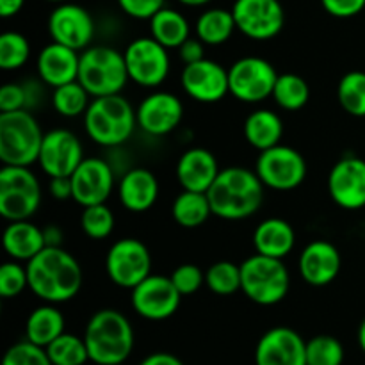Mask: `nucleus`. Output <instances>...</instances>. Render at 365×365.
<instances>
[{
    "instance_id": "49",
    "label": "nucleus",
    "mask_w": 365,
    "mask_h": 365,
    "mask_svg": "<svg viewBox=\"0 0 365 365\" xmlns=\"http://www.w3.org/2000/svg\"><path fill=\"white\" fill-rule=\"evenodd\" d=\"M139 365H184V362L171 353H153V355L146 356Z\"/></svg>"
},
{
    "instance_id": "45",
    "label": "nucleus",
    "mask_w": 365,
    "mask_h": 365,
    "mask_svg": "<svg viewBox=\"0 0 365 365\" xmlns=\"http://www.w3.org/2000/svg\"><path fill=\"white\" fill-rule=\"evenodd\" d=\"M121 11L135 20H150L164 7V0H118Z\"/></svg>"
},
{
    "instance_id": "12",
    "label": "nucleus",
    "mask_w": 365,
    "mask_h": 365,
    "mask_svg": "<svg viewBox=\"0 0 365 365\" xmlns=\"http://www.w3.org/2000/svg\"><path fill=\"white\" fill-rule=\"evenodd\" d=\"M150 269H152V255L139 239H120L107 252V277L118 287L132 291L135 285L152 274Z\"/></svg>"
},
{
    "instance_id": "14",
    "label": "nucleus",
    "mask_w": 365,
    "mask_h": 365,
    "mask_svg": "<svg viewBox=\"0 0 365 365\" xmlns=\"http://www.w3.org/2000/svg\"><path fill=\"white\" fill-rule=\"evenodd\" d=\"M182 294L170 277L150 274L132 289V309L148 321L170 319L180 307Z\"/></svg>"
},
{
    "instance_id": "6",
    "label": "nucleus",
    "mask_w": 365,
    "mask_h": 365,
    "mask_svg": "<svg viewBox=\"0 0 365 365\" xmlns=\"http://www.w3.org/2000/svg\"><path fill=\"white\" fill-rule=\"evenodd\" d=\"M78 82L93 98L120 95L128 78L125 56L113 46H88L81 53Z\"/></svg>"
},
{
    "instance_id": "48",
    "label": "nucleus",
    "mask_w": 365,
    "mask_h": 365,
    "mask_svg": "<svg viewBox=\"0 0 365 365\" xmlns=\"http://www.w3.org/2000/svg\"><path fill=\"white\" fill-rule=\"evenodd\" d=\"M48 192L53 200H59V202H66V200L73 198V184H71V177L50 178Z\"/></svg>"
},
{
    "instance_id": "1",
    "label": "nucleus",
    "mask_w": 365,
    "mask_h": 365,
    "mask_svg": "<svg viewBox=\"0 0 365 365\" xmlns=\"http://www.w3.org/2000/svg\"><path fill=\"white\" fill-rule=\"evenodd\" d=\"M29 289L45 303L59 305L73 299L82 287V269L71 253L61 246L45 250L27 262Z\"/></svg>"
},
{
    "instance_id": "50",
    "label": "nucleus",
    "mask_w": 365,
    "mask_h": 365,
    "mask_svg": "<svg viewBox=\"0 0 365 365\" xmlns=\"http://www.w3.org/2000/svg\"><path fill=\"white\" fill-rule=\"evenodd\" d=\"M43 235H45V245L50 246V248L63 245V230L57 225H46L43 228Z\"/></svg>"
},
{
    "instance_id": "42",
    "label": "nucleus",
    "mask_w": 365,
    "mask_h": 365,
    "mask_svg": "<svg viewBox=\"0 0 365 365\" xmlns=\"http://www.w3.org/2000/svg\"><path fill=\"white\" fill-rule=\"evenodd\" d=\"M29 287L27 267L21 266L18 260L4 262L0 267V296L11 299L20 296Z\"/></svg>"
},
{
    "instance_id": "21",
    "label": "nucleus",
    "mask_w": 365,
    "mask_h": 365,
    "mask_svg": "<svg viewBox=\"0 0 365 365\" xmlns=\"http://www.w3.org/2000/svg\"><path fill=\"white\" fill-rule=\"evenodd\" d=\"M138 127L146 134L168 135L180 125L184 118V106L173 93L155 91L146 96L135 109Z\"/></svg>"
},
{
    "instance_id": "54",
    "label": "nucleus",
    "mask_w": 365,
    "mask_h": 365,
    "mask_svg": "<svg viewBox=\"0 0 365 365\" xmlns=\"http://www.w3.org/2000/svg\"><path fill=\"white\" fill-rule=\"evenodd\" d=\"M46 2H56V4H63V2H68V0H46Z\"/></svg>"
},
{
    "instance_id": "47",
    "label": "nucleus",
    "mask_w": 365,
    "mask_h": 365,
    "mask_svg": "<svg viewBox=\"0 0 365 365\" xmlns=\"http://www.w3.org/2000/svg\"><path fill=\"white\" fill-rule=\"evenodd\" d=\"M178 56L185 64L198 63L205 59V43L200 41L198 38H189L184 45L178 48Z\"/></svg>"
},
{
    "instance_id": "28",
    "label": "nucleus",
    "mask_w": 365,
    "mask_h": 365,
    "mask_svg": "<svg viewBox=\"0 0 365 365\" xmlns=\"http://www.w3.org/2000/svg\"><path fill=\"white\" fill-rule=\"evenodd\" d=\"M284 135V123L273 110H253L245 121V138L259 152L280 145Z\"/></svg>"
},
{
    "instance_id": "46",
    "label": "nucleus",
    "mask_w": 365,
    "mask_h": 365,
    "mask_svg": "<svg viewBox=\"0 0 365 365\" xmlns=\"http://www.w3.org/2000/svg\"><path fill=\"white\" fill-rule=\"evenodd\" d=\"M321 6L335 18H353L365 9V0H321Z\"/></svg>"
},
{
    "instance_id": "34",
    "label": "nucleus",
    "mask_w": 365,
    "mask_h": 365,
    "mask_svg": "<svg viewBox=\"0 0 365 365\" xmlns=\"http://www.w3.org/2000/svg\"><path fill=\"white\" fill-rule=\"evenodd\" d=\"M89 93L78 81L68 82V84L59 86L52 93V106L57 114L64 118H77L86 114L89 103Z\"/></svg>"
},
{
    "instance_id": "7",
    "label": "nucleus",
    "mask_w": 365,
    "mask_h": 365,
    "mask_svg": "<svg viewBox=\"0 0 365 365\" xmlns=\"http://www.w3.org/2000/svg\"><path fill=\"white\" fill-rule=\"evenodd\" d=\"M289 287L291 277L284 260L255 253L241 264V291L257 305H277L285 299Z\"/></svg>"
},
{
    "instance_id": "8",
    "label": "nucleus",
    "mask_w": 365,
    "mask_h": 365,
    "mask_svg": "<svg viewBox=\"0 0 365 365\" xmlns=\"http://www.w3.org/2000/svg\"><path fill=\"white\" fill-rule=\"evenodd\" d=\"M41 205V185L25 166L0 170V214L7 221L31 220Z\"/></svg>"
},
{
    "instance_id": "2",
    "label": "nucleus",
    "mask_w": 365,
    "mask_h": 365,
    "mask_svg": "<svg viewBox=\"0 0 365 365\" xmlns=\"http://www.w3.org/2000/svg\"><path fill=\"white\" fill-rule=\"evenodd\" d=\"M207 196L214 216L227 221H241L260 209L264 184L255 171L230 166L220 171Z\"/></svg>"
},
{
    "instance_id": "20",
    "label": "nucleus",
    "mask_w": 365,
    "mask_h": 365,
    "mask_svg": "<svg viewBox=\"0 0 365 365\" xmlns=\"http://www.w3.org/2000/svg\"><path fill=\"white\" fill-rule=\"evenodd\" d=\"M255 365H307V342L292 328H271L257 342Z\"/></svg>"
},
{
    "instance_id": "15",
    "label": "nucleus",
    "mask_w": 365,
    "mask_h": 365,
    "mask_svg": "<svg viewBox=\"0 0 365 365\" xmlns=\"http://www.w3.org/2000/svg\"><path fill=\"white\" fill-rule=\"evenodd\" d=\"M82 160H84V150L81 139L73 132L66 128L46 132L38 163L50 178L71 177Z\"/></svg>"
},
{
    "instance_id": "19",
    "label": "nucleus",
    "mask_w": 365,
    "mask_h": 365,
    "mask_svg": "<svg viewBox=\"0 0 365 365\" xmlns=\"http://www.w3.org/2000/svg\"><path fill=\"white\" fill-rule=\"evenodd\" d=\"M73 200L82 207L106 203L114 189V171L107 160L88 157L71 175Z\"/></svg>"
},
{
    "instance_id": "32",
    "label": "nucleus",
    "mask_w": 365,
    "mask_h": 365,
    "mask_svg": "<svg viewBox=\"0 0 365 365\" xmlns=\"http://www.w3.org/2000/svg\"><path fill=\"white\" fill-rule=\"evenodd\" d=\"M171 214L182 228H198L209 220L212 214V207H210L207 192L182 191L175 198Z\"/></svg>"
},
{
    "instance_id": "43",
    "label": "nucleus",
    "mask_w": 365,
    "mask_h": 365,
    "mask_svg": "<svg viewBox=\"0 0 365 365\" xmlns=\"http://www.w3.org/2000/svg\"><path fill=\"white\" fill-rule=\"evenodd\" d=\"M171 282L182 296H191L205 285V273L195 264H182L171 273Z\"/></svg>"
},
{
    "instance_id": "41",
    "label": "nucleus",
    "mask_w": 365,
    "mask_h": 365,
    "mask_svg": "<svg viewBox=\"0 0 365 365\" xmlns=\"http://www.w3.org/2000/svg\"><path fill=\"white\" fill-rule=\"evenodd\" d=\"M2 365H53L45 348L31 341H21L11 346L2 359Z\"/></svg>"
},
{
    "instance_id": "13",
    "label": "nucleus",
    "mask_w": 365,
    "mask_h": 365,
    "mask_svg": "<svg viewBox=\"0 0 365 365\" xmlns=\"http://www.w3.org/2000/svg\"><path fill=\"white\" fill-rule=\"evenodd\" d=\"M232 14L237 31L255 41L273 39L285 25V11L280 0H235Z\"/></svg>"
},
{
    "instance_id": "40",
    "label": "nucleus",
    "mask_w": 365,
    "mask_h": 365,
    "mask_svg": "<svg viewBox=\"0 0 365 365\" xmlns=\"http://www.w3.org/2000/svg\"><path fill=\"white\" fill-rule=\"evenodd\" d=\"M344 346L331 335H317L307 342V365H342Z\"/></svg>"
},
{
    "instance_id": "3",
    "label": "nucleus",
    "mask_w": 365,
    "mask_h": 365,
    "mask_svg": "<svg viewBox=\"0 0 365 365\" xmlns=\"http://www.w3.org/2000/svg\"><path fill=\"white\" fill-rule=\"evenodd\" d=\"M84 341L93 364L121 365L134 349V330L123 314L103 309L88 321Z\"/></svg>"
},
{
    "instance_id": "27",
    "label": "nucleus",
    "mask_w": 365,
    "mask_h": 365,
    "mask_svg": "<svg viewBox=\"0 0 365 365\" xmlns=\"http://www.w3.org/2000/svg\"><path fill=\"white\" fill-rule=\"evenodd\" d=\"M4 250L7 255L18 262H29L41 250L46 248L43 228L29 220L9 221L2 235Z\"/></svg>"
},
{
    "instance_id": "53",
    "label": "nucleus",
    "mask_w": 365,
    "mask_h": 365,
    "mask_svg": "<svg viewBox=\"0 0 365 365\" xmlns=\"http://www.w3.org/2000/svg\"><path fill=\"white\" fill-rule=\"evenodd\" d=\"M359 344H360V349L365 353V319L362 321V324H360L359 328Z\"/></svg>"
},
{
    "instance_id": "18",
    "label": "nucleus",
    "mask_w": 365,
    "mask_h": 365,
    "mask_svg": "<svg viewBox=\"0 0 365 365\" xmlns=\"http://www.w3.org/2000/svg\"><path fill=\"white\" fill-rule=\"evenodd\" d=\"M328 192L339 207L359 210L365 207V160L348 155L328 175Z\"/></svg>"
},
{
    "instance_id": "10",
    "label": "nucleus",
    "mask_w": 365,
    "mask_h": 365,
    "mask_svg": "<svg viewBox=\"0 0 365 365\" xmlns=\"http://www.w3.org/2000/svg\"><path fill=\"white\" fill-rule=\"evenodd\" d=\"M264 187L273 191H292L299 187L307 177V163L298 150L277 145L259 153L255 164Z\"/></svg>"
},
{
    "instance_id": "35",
    "label": "nucleus",
    "mask_w": 365,
    "mask_h": 365,
    "mask_svg": "<svg viewBox=\"0 0 365 365\" xmlns=\"http://www.w3.org/2000/svg\"><path fill=\"white\" fill-rule=\"evenodd\" d=\"M337 98L342 109L355 118H365V71H348L337 86Z\"/></svg>"
},
{
    "instance_id": "22",
    "label": "nucleus",
    "mask_w": 365,
    "mask_h": 365,
    "mask_svg": "<svg viewBox=\"0 0 365 365\" xmlns=\"http://www.w3.org/2000/svg\"><path fill=\"white\" fill-rule=\"evenodd\" d=\"M299 274L312 287H327L339 277L342 259L339 250L328 241H314L299 253Z\"/></svg>"
},
{
    "instance_id": "39",
    "label": "nucleus",
    "mask_w": 365,
    "mask_h": 365,
    "mask_svg": "<svg viewBox=\"0 0 365 365\" xmlns=\"http://www.w3.org/2000/svg\"><path fill=\"white\" fill-rule=\"evenodd\" d=\"M81 228L93 241H103L114 230V214L106 203L84 207L81 214Z\"/></svg>"
},
{
    "instance_id": "31",
    "label": "nucleus",
    "mask_w": 365,
    "mask_h": 365,
    "mask_svg": "<svg viewBox=\"0 0 365 365\" xmlns=\"http://www.w3.org/2000/svg\"><path fill=\"white\" fill-rule=\"evenodd\" d=\"M195 31L200 41L210 46H217L232 38V34L237 31V25H235L232 9L228 11L223 7H212V9H207L200 14Z\"/></svg>"
},
{
    "instance_id": "25",
    "label": "nucleus",
    "mask_w": 365,
    "mask_h": 365,
    "mask_svg": "<svg viewBox=\"0 0 365 365\" xmlns=\"http://www.w3.org/2000/svg\"><path fill=\"white\" fill-rule=\"evenodd\" d=\"M118 198L130 212H146L159 198L157 177L146 168H132L118 182Z\"/></svg>"
},
{
    "instance_id": "44",
    "label": "nucleus",
    "mask_w": 365,
    "mask_h": 365,
    "mask_svg": "<svg viewBox=\"0 0 365 365\" xmlns=\"http://www.w3.org/2000/svg\"><path fill=\"white\" fill-rule=\"evenodd\" d=\"M27 109V91L24 84H4L0 89V113Z\"/></svg>"
},
{
    "instance_id": "29",
    "label": "nucleus",
    "mask_w": 365,
    "mask_h": 365,
    "mask_svg": "<svg viewBox=\"0 0 365 365\" xmlns=\"http://www.w3.org/2000/svg\"><path fill=\"white\" fill-rule=\"evenodd\" d=\"M150 36L168 50L180 48L191 36V27L180 11L163 7L150 18Z\"/></svg>"
},
{
    "instance_id": "11",
    "label": "nucleus",
    "mask_w": 365,
    "mask_h": 365,
    "mask_svg": "<svg viewBox=\"0 0 365 365\" xmlns=\"http://www.w3.org/2000/svg\"><path fill=\"white\" fill-rule=\"evenodd\" d=\"M128 78L141 88H159L170 73V53L152 36L138 38L123 52Z\"/></svg>"
},
{
    "instance_id": "36",
    "label": "nucleus",
    "mask_w": 365,
    "mask_h": 365,
    "mask_svg": "<svg viewBox=\"0 0 365 365\" xmlns=\"http://www.w3.org/2000/svg\"><path fill=\"white\" fill-rule=\"evenodd\" d=\"M45 349L53 365H84L89 360L84 337L81 339L66 331L50 342Z\"/></svg>"
},
{
    "instance_id": "51",
    "label": "nucleus",
    "mask_w": 365,
    "mask_h": 365,
    "mask_svg": "<svg viewBox=\"0 0 365 365\" xmlns=\"http://www.w3.org/2000/svg\"><path fill=\"white\" fill-rule=\"evenodd\" d=\"M25 0H0V16L11 18L16 16L24 7Z\"/></svg>"
},
{
    "instance_id": "9",
    "label": "nucleus",
    "mask_w": 365,
    "mask_h": 365,
    "mask_svg": "<svg viewBox=\"0 0 365 365\" xmlns=\"http://www.w3.org/2000/svg\"><path fill=\"white\" fill-rule=\"evenodd\" d=\"M278 73L262 57H241L228 68L230 95L245 103H259L273 96Z\"/></svg>"
},
{
    "instance_id": "26",
    "label": "nucleus",
    "mask_w": 365,
    "mask_h": 365,
    "mask_svg": "<svg viewBox=\"0 0 365 365\" xmlns=\"http://www.w3.org/2000/svg\"><path fill=\"white\" fill-rule=\"evenodd\" d=\"M294 228L282 217L260 221L253 232V246L260 255L284 260L294 250Z\"/></svg>"
},
{
    "instance_id": "16",
    "label": "nucleus",
    "mask_w": 365,
    "mask_h": 365,
    "mask_svg": "<svg viewBox=\"0 0 365 365\" xmlns=\"http://www.w3.org/2000/svg\"><path fill=\"white\" fill-rule=\"evenodd\" d=\"M48 34L52 41L66 45L73 50H86L95 36L93 18L84 7L63 2L50 13Z\"/></svg>"
},
{
    "instance_id": "37",
    "label": "nucleus",
    "mask_w": 365,
    "mask_h": 365,
    "mask_svg": "<svg viewBox=\"0 0 365 365\" xmlns=\"http://www.w3.org/2000/svg\"><path fill=\"white\" fill-rule=\"evenodd\" d=\"M205 285L217 296H232L241 291V266L220 260L205 271Z\"/></svg>"
},
{
    "instance_id": "5",
    "label": "nucleus",
    "mask_w": 365,
    "mask_h": 365,
    "mask_svg": "<svg viewBox=\"0 0 365 365\" xmlns=\"http://www.w3.org/2000/svg\"><path fill=\"white\" fill-rule=\"evenodd\" d=\"M41 127L29 109L0 113V160L4 166L38 163L43 145Z\"/></svg>"
},
{
    "instance_id": "33",
    "label": "nucleus",
    "mask_w": 365,
    "mask_h": 365,
    "mask_svg": "<svg viewBox=\"0 0 365 365\" xmlns=\"http://www.w3.org/2000/svg\"><path fill=\"white\" fill-rule=\"evenodd\" d=\"M273 98L284 110H299L310 98V88L303 77L296 73L278 75Z\"/></svg>"
},
{
    "instance_id": "23",
    "label": "nucleus",
    "mask_w": 365,
    "mask_h": 365,
    "mask_svg": "<svg viewBox=\"0 0 365 365\" xmlns=\"http://www.w3.org/2000/svg\"><path fill=\"white\" fill-rule=\"evenodd\" d=\"M78 64H81V56L77 50L52 41L38 53L36 70H38L39 81L56 89L68 82L77 81Z\"/></svg>"
},
{
    "instance_id": "4",
    "label": "nucleus",
    "mask_w": 365,
    "mask_h": 365,
    "mask_svg": "<svg viewBox=\"0 0 365 365\" xmlns=\"http://www.w3.org/2000/svg\"><path fill=\"white\" fill-rule=\"evenodd\" d=\"M86 134L95 145L114 148L132 138L138 116L132 103L121 95L93 98L84 114Z\"/></svg>"
},
{
    "instance_id": "24",
    "label": "nucleus",
    "mask_w": 365,
    "mask_h": 365,
    "mask_svg": "<svg viewBox=\"0 0 365 365\" xmlns=\"http://www.w3.org/2000/svg\"><path fill=\"white\" fill-rule=\"evenodd\" d=\"M220 166L212 152L191 148L177 163V180L184 191L207 192L220 175Z\"/></svg>"
},
{
    "instance_id": "30",
    "label": "nucleus",
    "mask_w": 365,
    "mask_h": 365,
    "mask_svg": "<svg viewBox=\"0 0 365 365\" xmlns=\"http://www.w3.org/2000/svg\"><path fill=\"white\" fill-rule=\"evenodd\" d=\"M64 334V317L57 307L52 303L38 307L32 310L25 323V339L34 344L46 348L50 342L56 341Z\"/></svg>"
},
{
    "instance_id": "38",
    "label": "nucleus",
    "mask_w": 365,
    "mask_h": 365,
    "mask_svg": "<svg viewBox=\"0 0 365 365\" xmlns=\"http://www.w3.org/2000/svg\"><path fill=\"white\" fill-rule=\"evenodd\" d=\"M31 57V43L20 32H4L0 36V68L6 71L20 70Z\"/></svg>"
},
{
    "instance_id": "17",
    "label": "nucleus",
    "mask_w": 365,
    "mask_h": 365,
    "mask_svg": "<svg viewBox=\"0 0 365 365\" xmlns=\"http://www.w3.org/2000/svg\"><path fill=\"white\" fill-rule=\"evenodd\" d=\"M182 88L196 102L216 103L230 93L228 70L210 59L185 64L182 71Z\"/></svg>"
},
{
    "instance_id": "52",
    "label": "nucleus",
    "mask_w": 365,
    "mask_h": 365,
    "mask_svg": "<svg viewBox=\"0 0 365 365\" xmlns=\"http://www.w3.org/2000/svg\"><path fill=\"white\" fill-rule=\"evenodd\" d=\"M178 2L189 7H200V6H207V4L212 2V0H178Z\"/></svg>"
}]
</instances>
